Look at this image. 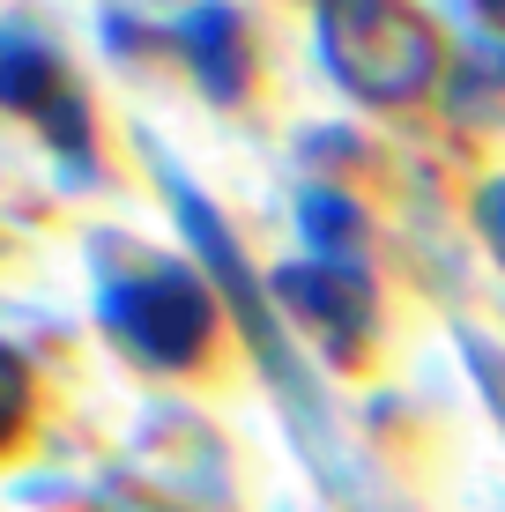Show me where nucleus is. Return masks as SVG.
Listing matches in <instances>:
<instances>
[{
	"label": "nucleus",
	"mask_w": 505,
	"mask_h": 512,
	"mask_svg": "<svg viewBox=\"0 0 505 512\" xmlns=\"http://www.w3.org/2000/svg\"><path fill=\"white\" fill-rule=\"evenodd\" d=\"M104 327L142 364H194L208 349V334H216V305L186 268L149 260V268H134L127 282L104 290Z\"/></svg>",
	"instance_id": "f03ea898"
},
{
	"label": "nucleus",
	"mask_w": 505,
	"mask_h": 512,
	"mask_svg": "<svg viewBox=\"0 0 505 512\" xmlns=\"http://www.w3.org/2000/svg\"><path fill=\"white\" fill-rule=\"evenodd\" d=\"M0 97L23 104V112L38 119L45 134H60L67 149H82V104L67 97V82H60V67H52V52L8 38V45H0Z\"/></svg>",
	"instance_id": "20e7f679"
},
{
	"label": "nucleus",
	"mask_w": 505,
	"mask_h": 512,
	"mask_svg": "<svg viewBox=\"0 0 505 512\" xmlns=\"http://www.w3.org/2000/svg\"><path fill=\"white\" fill-rule=\"evenodd\" d=\"M320 45L364 104H409L439 75V38L402 0H320Z\"/></svg>",
	"instance_id": "f257e3e1"
},
{
	"label": "nucleus",
	"mask_w": 505,
	"mask_h": 512,
	"mask_svg": "<svg viewBox=\"0 0 505 512\" xmlns=\"http://www.w3.org/2000/svg\"><path fill=\"white\" fill-rule=\"evenodd\" d=\"M275 290H283V305L298 320L320 327V342L335 357H357L364 349V334H372V290H364V275H350V260L290 268V275H275Z\"/></svg>",
	"instance_id": "7ed1b4c3"
},
{
	"label": "nucleus",
	"mask_w": 505,
	"mask_h": 512,
	"mask_svg": "<svg viewBox=\"0 0 505 512\" xmlns=\"http://www.w3.org/2000/svg\"><path fill=\"white\" fill-rule=\"evenodd\" d=\"M23 423H30V372L0 349V453L23 438Z\"/></svg>",
	"instance_id": "423d86ee"
},
{
	"label": "nucleus",
	"mask_w": 505,
	"mask_h": 512,
	"mask_svg": "<svg viewBox=\"0 0 505 512\" xmlns=\"http://www.w3.org/2000/svg\"><path fill=\"white\" fill-rule=\"evenodd\" d=\"M186 45L201 52L194 67L208 75V90H216V97H238V82H246V75H238V30H231V15H223V8L194 15V23H186Z\"/></svg>",
	"instance_id": "39448f33"
}]
</instances>
